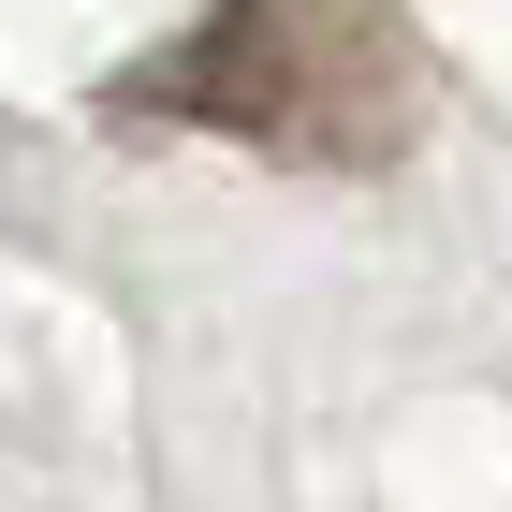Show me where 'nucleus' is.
Segmentation results:
<instances>
[{
  "instance_id": "f257e3e1",
  "label": "nucleus",
  "mask_w": 512,
  "mask_h": 512,
  "mask_svg": "<svg viewBox=\"0 0 512 512\" xmlns=\"http://www.w3.org/2000/svg\"><path fill=\"white\" fill-rule=\"evenodd\" d=\"M425 103H439V74H425V44H410L395 0H205L147 74L103 88V118L220 132V147L293 161V176H381V161H410Z\"/></svg>"
}]
</instances>
